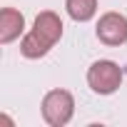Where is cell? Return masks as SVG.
Masks as SVG:
<instances>
[{
  "instance_id": "1",
  "label": "cell",
  "mask_w": 127,
  "mask_h": 127,
  "mask_svg": "<svg viewBox=\"0 0 127 127\" xmlns=\"http://www.w3.org/2000/svg\"><path fill=\"white\" fill-rule=\"evenodd\" d=\"M40 110H42V120L50 127H65L75 115V97H72L70 90L55 87L42 97Z\"/></svg>"
},
{
  "instance_id": "2",
  "label": "cell",
  "mask_w": 127,
  "mask_h": 127,
  "mask_svg": "<svg viewBox=\"0 0 127 127\" xmlns=\"http://www.w3.org/2000/svg\"><path fill=\"white\" fill-rule=\"evenodd\" d=\"M87 85L95 95H115L122 85V67L115 60H95L87 67Z\"/></svg>"
},
{
  "instance_id": "3",
  "label": "cell",
  "mask_w": 127,
  "mask_h": 127,
  "mask_svg": "<svg viewBox=\"0 0 127 127\" xmlns=\"http://www.w3.org/2000/svg\"><path fill=\"white\" fill-rule=\"evenodd\" d=\"M97 40L107 47H120L127 42V18L117 10H110L105 15H100L97 20Z\"/></svg>"
},
{
  "instance_id": "4",
  "label": "cell",
  "mask_w": 127,
  "mask_h": 127,
  "mask_svg": "<svg viewBox=\"0 0 127 127\" xmlns=\"http://www.w3.org/2000/svg\"><path fill=\"white\" fill-rule=\"evenodd\" d=\"M30 30H35L42 40H47V42L55 47V45L60 42V37H62V20H60L57 13H52V10H42V13L35 18V23H32Z\"/></svg>"
},
{
  "instance_id": "5",
  "label": "cell",
  "mask_w": 127,
  "mask_h": 127,
  "mask_svg": "<svg viewBox=\"0 0 127 127\" xmlns=\"http://www.w3.org/2000/svg\"><path fill=\"white\" fill-rule=\"evenodd\" d=\"M23 32H25V18H23V13L15 10V8H3V13H0V42L10 45Z\"/></svg>"
},
{
  "instance_id": "6",
  "label": "cell",
  "mask_w": 127,
  "mask_h": 127,
  "mask_svg": "<svg viewBox=\"0 0 127 127\" xmlns=\"http://www.w3.org/2000/svg\"><path fill=\"white\" fill-rule=\"evenodd\" d=\"M50 50H52V45H50L47 40H42L35 30L25 32L23 40H20V52H23V57H28V60H40V57H45Z\"/></svg>"
},
{
  "instance_id": "7",
  "label": "cell",
  "mask_w": 127,
  "mask_h": 127,
  "mask_svg": "<svg viewBox=\"0 0 127 127\" xmlns=\"http://www.w3.org/2000/svg\"><path fill=\"white\" fill-rule=\"evenodd\" d=\"M65 10L75 23H87L97 15V0H65Z\"/></svg>"
}]
</instances>
